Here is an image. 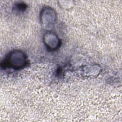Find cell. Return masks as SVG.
<instances>
[{"label": "cell", "instance_id": "7a4b0ae2", "mask_svg": "<svg viewBox=\"0 0 122 122\" xmlns=\"http://www.w3.org/2000/svg\"><path fill=\"white\" fill-rule=\"evenodd\" d=\"M41 21L42 27L47 31L50 30L55 24L57 14L51 7H45L41 13Z\"/></svg>", "mask_w": 122, "mask_h": 122}, {"label": "cell", "instance_id": "6da1fadb", "mask_svg": "<svg viewBox=\"0 0 122 122\" xmlns=\"http://www.w3.org/2000/svg\"><path fill=\"white\" fill-rule=\"evenodd\" d=\"M27 64L26 54L22 51L15 50L9 53L4 60L2 66L3 68H12L19 70L24 68Z\"/></svg>", "mask_w": 122, "mask_h": 122}, {"label": "cell", "instance_id": "3957f363", "mask_svg": "<svg viewBox=\"0 0 122 122\" xmlns=\"http://www.w3.org/2000/svg\"><path fill=\"white\" fill-rule=\"evenodd\" d=\"M44 43L50 51H54L60 46L61 41L58 36L53 32L47 31L44 35Z\"/></svg>", "mask_w": 122, "mask_h": 122}]
</instances>
